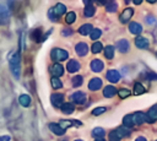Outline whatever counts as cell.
<instances>
[{"mask_svg": "<svg viewBox=\"0 0 157 141\" xmlns=\"http://www.w3.org/2000/svg\"><path fill=\"white\" fill-rule=\"evenodd\" d=\"M145 87L140 83V82H136L135 85H134V94H136V96H139V94H142V93H145Z\"/></svg>", "mask_w": 157, "mask_h": 141, "instance_id": "cell-24", "label": "cell"}, {"mask_svg": "<svg viewBox=\"0 0 157 141\" xmlns=\"http://www.w3.org/2000/svg\"><path fill=\"white\" fill-rule=\"evenodd\" d=\"M146 120H148L150 123H153L157 120V104L153 105L148 112H147V115H146Z\"/></svg>", "mask_w": 157, "mask_h": 141, "instance_id": "cell-11", "label": "cell"}, {"mask_svg": "<svg viewBox=\"0 0 157 141\" xmlns=\"http://www.w3.org/2000/svg\"><path fill=\"white\" fill-rule=\"evenodd\" d=\"M101 34H102L101 29H98V28H94V29L91 32V39H92V40H96V39H98V38L101 37Z\"/></svg>", "mask_w": 157, "mask_h": 141, "instance_id": "cell-35", "label": "cell"}, {"mask_svg": "<svg viewBox=\"0 0 157 141\" xmlns=\"http://www.w3.org/2000/svg\"><path fill=\"white\" fill-rule=\"evenodd\" d=\"M123 124H124V126L125 128H131L132 125H134V120H132V115L131 114H129V115H125L124 116V119H123Z\"/></svg>", "mask_w": 157, "mask_h": 141, "instance_id": "cell-25", "label": "cell"}, {"mask_svg": "<svg viewBox=\"0 0 157 141\" xmlns=\"http://www.w3.org/2000/svg\"><path fill=\"white\" fill-rule=\"evenodd\" d=\"M148 44L150 43L145 37H136V39H135V45L140 49H146L148 47Z\"/></svg>", "mask_w": 157, "mask_h": 141, "instance_id": "cell-14", "label": "cell"}, {"mask_svg": "<svg viewBox=\"0 0 157 141\" xmlns=\"http://www.w3.org/2000/svg\"><path fill=\"white\" fill-rule=\"evenodd\" d=\"M103 63H102V60H99V59H93L92 61H91V70L92 71H94V72H99V71H102L103 70Z\"/></svg>", "mask_w": 157, "mask_h": 141, "instance_id": "cell-10", "label": "cell"}, {"mask_svg": "<svg viewBox=\"0 0 157 141\" xmlns=\"http://www.w3.org/2000/svg\"><path fill=\"white\" fill-rule=\"evenodd\" d=\"M132 13H134V10L132 9H130V7H128V9H125L123 12H121V15H120V22H123V23H126L130 18H131V16H132Z\"/></svg>", "mask_w": 157, "mask_h": 141, "instance_id": "cell-8", "label": "cell"}, {"mask_svg": "<svg viewBox=\"0 0 157 141\" xmlns=\"http://www.w3.org/2000/svg\"><path fill=\"white\" fill-rule=\"evenodd\" d=\"M132 115V120H134V124H137V125H140V124H142V123H145L146 121V115L142 113V112H137V113H135V114H131Z\"/></svg>", "mask_w": 157, "mask_h": 141, "instance_id": "cell-13", "label": "cell"}, {"mask_svg": "<svg viewBox=\"0 0 157 141\" xmlns=\"http://www.w3.org/2000/svg\"><path fill=\"white\" fill-rule=\"evenodd\" d=\"M64 141H65V140H64Z\"/></svg>", "mask_w": 157, "mask_h": 141, "instance_id": "cell-50", "label": "cell"}, {"mask_svg": "<svg viewBox=\"0 0 157 141\" xmlns=\"http://www.w3.org/2000/svg\"><path fill=\"white\" fill-rule=\"evenodd\" d=\"M104 130L102 129V128H96V129H93V131H92V135L93 136H96L97 139H102L103 136H104Z\"/></svg>", "mask_w": 157, "mask_h": 141, "instance_id": "cell-31", "label": "cell"}, {"mask_svg": "<svg viewBox=\"0 0 157 141\" xmlns=\"http://www.w3.org/2000/svg\"><path fill=\"white\" fill-rule=\"evenodd\" d=\"M9 65L12 75L15 76V78L18 80L21 74V58L18 51H11L9 54Z\"/></svg>", "mask_w": 157, "mask_h": 141, "instance_id": "cell-1", "label": "cell"}, {"mask_svg": "<svg viewBox=\"0 0 157 141\" xmlns=\"http://www.w3.org/2000/svg\"><path fill=\"white\" fill-rule=\"evenodd\" d=\"M50 82H52V86H53L54 90H59V88L63 87V83H61V81L59 80V77H52Z\"/></svg>", "mask_w": 157, "mask_h": 141, "instance_id": "cell-28", "label": "cell"}, {"mask_svg": "<svg viewBox=\"0 0 157 141\" xmlns=\"http://www.w3.org/2000/svg\"><path fill=\"white\" fill-rule=\"evenodd\" d=\"M94 11H96L94 6H93L91 2H88V4H86V7H85V11H83V15H85L86 17H91V16H93V15H94Z\"/></svg>", "mask_w": 157, "mask_h": 141, "instance_id": "cell-21", "label": "cell"}, {"mask_svg": "<svg viewBox=\"0 0 157 141\" xmlns=\"http://www.w3.org/2000/svg\"><path fill=\"white\" fill-rule=\"evenodd\" d=\"M82 85V76H75L72 78V86L74 87H78Z\"/></svg>", "mask_w": 157, "mask_h": 141, "instance_id": "cell-38", "label": "cell"}, {"mask_svg": "<svg viewBox=\"0 0 157 141\" xmlns=\"http://www.w3.org/2000/svg\"><path fill=\"white\" fill-rule=\"evenodd\" d=\"M60 108H61V112L64 114H71V113H74V109H75L72 103H64Z\"/></svg>", "mask_w": 157, "mask_h": 141, "instance_id": "cell-23", "label": "cell"}, {"mask_svg": "<svg viewBox=\"0 0 157 141\" xmlns=\"http://www.w3.org/2000/svg\"><path fill=\"white\" fill-rule=\"evenodd\" d=\"M105 110H107L105 107H97V108H94V109L92 110V114H93V115H99V114L104 113Z\"/></svg>", "mask_w": 157, "mask_h": 141, "instance_id": "cell-39", "label": "cell"}, {"mask_svg": "<svg viewBox=\"0 0 157 141\" xmlns=\"http://www.w3.org/2000/svg\"><path fill=\"white\" fill-rule=\"evenodd\" d=\"M92 31H93V28H92V25H90V23L82 25V26L78 28V33L82 34V36H87V34L91 33Z\"/></svg>", "mask_w": 157, "mask_h": 141, "instance_id": "cell-20", "label": "cell"}, {"mask_svg": "<svg viewBox=\"0 0 157 141\" xmlns=\"http://www.w3.org/2000/svg\"><path fill=\"white\" fill-rule=\"evenodd\" d=\"M117 131H118V134H119L121 137L128 136V135L130 134V130H129L128 128H125V126H120V128H118V129H117Z\"/></svg>", "mask_w": 157, "mask_h": 141, "instance_id": "cell-32", "label": "cell"}, {"mask_svg": "<svg viewBox=\"0 0 157 141\" xmlns=\"http://www.w3.org/2000/svg\"><path fill=\"white\" fill-rule=\"evenodd\" d=\"M117 48L120 53H126L129 50V42L126 39H120L117 42Z\"/></svg>", "mask_w": 157, "mask_h": 141, "instance_id": "cell-15", "label": "cell"}, {"mask_svg": "<svg viewBox=\"0 0 157 141\" xmlns=\"http://www.w3.org/2000/svg\"><path fill=\"white\" fill-rule=\"evenodd\" d=\"M108 139H109V141H120L121 136L118 134V131H117V130H113V131H110V132H109Z\"/></svg>", "mask_w": 157, "mask_h": 141, "instance_id": "cell-29", "label": "cell"}, {"mask_svg": "<svg viewBox=\"0 0 157 141\" xmlns=\"http://www.w3.org/2000/svg\"><path fill=\"white\" fill-rule=\"evenodd\" d=\"M81 125V123L80 121H75V123H72V121H70V120H60L59 121V125L63 128V129H67L69 126H71V125Z\"/></svg>", "mask_w": 157, "mask_h": 141, "instance_id": "cell-26", "label": "cell"}, {"mask_svg": "<svg viewBox=\"0 0 157 141\" xmlns=\"http://www.w3.org/2000/svg\"><path fill=\"white\" fill-rule=\"evenodd\" d=\"M102 87V80L98 78V77H93L90 82H88V88L91 91H97Z\"/></svg>", "mask_w": 157, "mask_h": 141, "instance_id": "cell-9", "label": "cell"}, {"mask_svg": "<svg viewBox=\"0 0 157 141\" xmlns=\"http://www.w3.org/2000/svg\"><path fill=\"white\" fill-rule=\"evenodd\" d=\"M104 56L107 59H113L114 56V48L112 45H107L105 49H104Z\"/></svg>", "mask_w": 157, "mask_h": 141, "instance_id": "cell-27", "label": "cell"}, {"mask_svg": "<svg viewBox=\"0 0 157 141\" xmlns=\"http://www.w3.org/2000/svg\"><path fill=\"white\" fill-rule=\"evenodd\" d=\"M157 0H148V2H151V4H153V2H156Z\"/></svg>", "mask_w": 157, "mask_h": 141, "instance_id": "cell-46", "label": "cell"}, {"mask_svg": "<svg viewBox=\"0 0 157 141\" xmlns=\"http://www.w3.org/2000/svg\"><path fill=\"white\" fill-rule=\"evenodd\" d=\"M75 141H82V140H75Z\"/></svg>", "mask_w": 157, "mask_h": 141, "instance_id": "cell-48", "label": "cell"}, {"mask_svg": "<svg viewBox=\"0 0 157 141\" xmlns=\"http://www.w3.org/2000/svg\"><path fill=\"white\" fill-rule=\"evenodd\" d=\"M115 94H117V88L114 86H107V87H104V90H103V96L104 97L112 98Z\"/></svg>", "mask_w": 157, "mask_h": 141, "instance_id": "cell-18", "label": "cell"}, {"mask_svg": "<svg viewBox=\"0 0 157 141\" xmlns=\"http://www.w3.org/2000/svg\"><path fill=\"white\" fill-rule=\"evenodd\" d=\"M105 77L108 78V81H110V82L115 83V82H118V81L120 80V74H119L117 70L110 69V70H108V71H107Z\"/></svg>", "mask_w": 157, "mask_h": 141, "instance_id": "cell-4", "label": "cell"}, {"mask_svg": "<svg viewBox=\"0 0 157 141\" xmlns=\"http://www.w3.org/2000/svg\"><path fill=\"white\" fill-rule=\"evenodd\" d=\"M49 129L52 132H54L55 135H64L65 134V129H63L59 124H55V123H50L49 124Z\"/></svg>", "mask_w": 157, "mask_h": 141, "instance_id": "cell-16", "label": "cell"}, {"mask_svg": "<svg viewBox=\"0 0 157 141\" xmlns=\"http://www.w3.org/2000/svg\"><path fill=\"white\" fill-rule=\"evenodd\" d=\"M91 49H92V53H94V54H96V53H99V51L103 49V47H102V43H101V42H94Z\"/></svg>", "mask_w": 157, "mask_h": 141, "instance_id": "cell-34", "label": "cell"}, {"mask_svg": "<svg viewBox=\"0 0 157 141\" xmlns=\"http://www.w3.org/2000/svg\"><path fill=\"white\" fill-rule=\"evenodd\" d=\"M117 9H118V4H117L115 1H110V2H108L107 6H105V10H107L108 12H115Z\"/></svg>", "mask_w": 157, "mask_h": 141, "instance_id": "cell-30", "label": "cell"}, {"mask_svg": "<svg viewBox=\"0 0 157 141\" xmlns=\"http://www.w3.org/2000/svg\"><path fill=\"white\" fill-rule=\"evenodd\" d=\"M50 72H52L53 77H59V76H61V75L64 74V67H63V65H61V64L55 63V64L52 66Z\"/></svg>", "mask_w": 157, "mask_h": 141, "instance_id": "cell-5", "label": "cell"}, {"mask_svg": "<svg viewBox=\"0 0 157 141\" xmlns=\"http://www.w3.org/2000/svg\"><path fill=\"white\" fill-rule=\"evenodd\" d=\"M135 141H147V140H146V139H145L144 136H140V137H137V139H136Z\"/></svg>", "mask_w": 157, "mask_h": 141, "instance_id": "cell-44", "label": "cell"}, {"mask_svg": "<svg viewBox=\"0 0 157 141\" xmlns=\"http://www.w3.org/2000/svg\"><path fill=\"white\" fill-rule=\"evenodd\" d=\"M71 99H72V102H75L76 104H83L85 101H86V94H85L83 92L77 91V92H75V93L71 96Z\"/></svg>", "mask_w": 157, "mask_h": 141, "instance_id": "cell-6", "label": "cell"}, {"mask_svg": "<svg viewBox=\"0 0 157 141\" xmlns=\"http://www.w3.org/2000/svg\"><path fill=\"white\" fill-rule=\"evenodd\" d=\"M146 22H148L150 25H153L155 23V18L151 17V16H148V17H146Z\"/></svg>", "mask_w": 157, "mask_h": 141, "instance_id": "cell-42", "label": "cell"}, {"mask_svg": "<svg viewBox=\"0 0 157 141\" xmlns=\"http://www.w3.org/2000/svg\"><path fill=\"white\" fill-rule=\"evenodd\" d=\"M75 20H76V15H75V12L70 11L69 13H66V17H65L66 23H72V22H75Z\"/></svg>", "mask_w": 157, "mask_h": 141, "instance_id": "cell-33", "label": "cell"}, {"mask_svg": "<svg viewBox=\"0 0 157 141\" xmlns=\"http://www.w3.org/2000/svg\"><path fill=\"white\" fill-rule=\"evenodd\" d=\"M94 141H105V140H103V139H96Z\"/></svg>", "mask_w": 157, "mask_h": 141, "instance_id": "cell-47", "label": "cell"}, {"mask_svg": "<svg viewBox=\"0 0 157 141\" xmlns=\"http://www.w3.org/2000/svg\"><path fill=\"white\" fill-rule=\"evenodd\" d=\"M50 56H52V59H53V60H55V61H64V60H66V59H67L69 54H67V51H66V50H64V49L55 48V49H53V50H52Z\"/></svg>", "mask_w": 157, "mask_h": 141, "instance_id": "cell-2", "label": "cell"}, {"mask_svg": "<svg viewBox=\"0 0 157 141\" xmlns=\"http://www.w3.org/2000/svg\"><path fill=\"white\" fill-rule=\"evenodd\" d=\"M50 99H52L53 105H55V107H61L64 104V94H61V93H54V94H52Z\"/></svg>", "mask_w": 157, "mask_h": 141, "instance_id": "cell-7", "label": "cell"}, {"mask_svg": "<svg viewBox=\"0 0 157 141\" xmlns=\"http://www.w3.org/2000/svg\"><path fill=\"white\" fill-rule=\"evenodd\" d=\"M66 69H67L69 72H76V71L80 70V63L77 60H74V59L69 60V63L66 65Z\"/></svg>", "mask_w": 157, "mask_h": 141, "instance_id": "cell-12", "label": "cell"}, {"mask_svg": "<svg viewBox=\"0 0 157 141\" xmlns=\"http://www.w3.org/2000/svg\"><path fill=\"white\" fill-rule=\"evenodd\" d=\"M156 141H157V140H156Z\"/></svg>", "mask_w": 157, "mask_h": 141, "instance_id": "cell-49", "label": "cell"}, {"mask_svg": "<svg viewBox=\"0 0 157 141\" xmlns=\"http://www.w3.org/2000/svg\"><path fill=\"white\" fill-rule=\"evenodd\" d=\"M75 50H76V54L78 56H85L88 53V45L86 43H83V42H80V43L76 44Z\"/></svg>", "mask_w": 157, "mask_h": 141, "instance_id": "cell-3", "label": "cell"}, {"mask_svg": "<svg viewBox=\"0 0 157 141\" xmlns=\"http://www.w3.org/2000/svg\"><path fill=\"white\" fill-rule=\"evenodd\" d=\"M52 11H53V13L56 16V17H59L60 15H63V13H65V11H66V7H65V5L64 4H56L53 9H52Z\"/></svg>", "mask_w": 157, "mask_h": 141, "instance_id": "cell-17", "label": "cell"}, {"mask_svg": "<svg viewBox=\"0 0 157 141\" xmlns=\"http://www.w3.org/2000/svg\"><path fill=\"white\" fill-rule=\"evenodd\" d=\"M134 4L135 5H140L141 4V0H134Z\"/></svg>", "mask_w": 157, "mask_h": 141, "instance_id": "cell-45", "label": "cell"}, {"mask_svg": "<svg viewBox=\"0 0 157 141\" xmlns=\"http://www.w3.org/2000/svg\"><path fill=\"white\" fill-rule=\"evenodd\" d=\"M40 34H42L40 29H34L33 33H32V38H33V40H36V42H40V40H42Z\"/></svg>", "mask_w": 157, "mask_h": 141, "instance_id": "cell-36", "label": "cell"}, {"mask_svg": "<svg viewBox=\"0 0 157 141\" xmlns=\"http://www.w3.org/2000/svg\"><path fill=\"white\" fill-rule=\"evenodd\" d=\"M0 141H10V136H0Z\"/></svg>", "mask_w": 157, "mask_h": 141, "instance_id": "cell-43", "label": "cell"}, {"mask_svg": "<svg viewBox=\"0 0 157 141\" xmlns=\"http://www.w3.org/2000/svg\"><path fill=\"white\" fill-rule=\"evenodd\" d=\"M129 31H130L132 34H140V33L142 32V27H141V25L137 23V22H131V23L129 25Z\"/></svg>", "mask_w": 157, "mask_h": 141, "instance_id": "cell-19", "label": "cell"}, {"mask_svg": "<svg viewBox=\"0 0 157 141\" xmlns=\"http://www.w3.org/2000/svg\"><path fill=\"white\" fill-rule=\"evenodd\" d=\"M48 16H49V18H50L52 21H56V18H58V17H56V16H55V15L53 13V11H52V9L49 10V12H48Z\"/></svg>", "mask_w": 157, "mask_h": 141, "instance_id": "cell-40", "label": "cell"}, {"mask_svg": "<svg viewBox=\"0 0 157 141\" xmlns=\"http://www.w3.org/2000/svg\"><path fill=\"white\" fill-rule=\"evenodd\" d=\"M129 94H130V91L126 90V88H120L118 91V96L120 98H126V97H129Z\"/></svg>", "mask_w": 157, "mask_h": 141, "instance_id": "cell-37", "label": "cell"}, {"mask_svg": "<svg viewBox=\"0 0 157 141\" xmlns=\"http://www.w3.org/2000/svg\"><path fill=\"white\" fill-rule=\"evenodd\" d=\"M72 33V29H67V28H64L63 29V36H67V34H71Z\"/></svg>", "mask_w": 157, "mask_h": 141, "instance_id": "cell-41", "label": "cell"}, {"mask_svg": "<svg viewBox=\"0 0 157 141\" xmlns=\"http://www.w3.org/2000/svg\"><path fill=\"white\" fill-rule=\"evenodd\" d=\"M18 103L22 107H28L31 104V97L28 94H21L20 98H18Z\"/></svg>", "mask_w": 157, "mask_h": 141, "instance_id": "cell-22", "label": "cell"}]
</instances>
